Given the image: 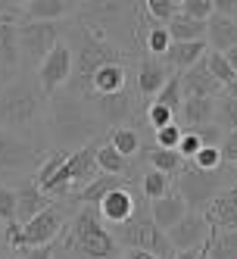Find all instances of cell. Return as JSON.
I'll use <instances>...</instances> for the list:
<instances>
[{
    "label": "cell",
    "instance_id": "f907efd6",
    "mask_svg": "<svg viewBox=\"0 0 237 259\" xmlns=\"http://www.w3.org/2000/svg\"><path fill=\"white\" fill-rule=\"evenodd\" d=\"M0 247H4V228H0Z\"/></svg>",
    "mask_w": 237,
    "mask_h": 259
},
{
    "label": "cell",
    "instance_id": "cb8c5ba5",
    "mask_svg": "<svg viewBox=\"0 0 237 259\" xmlns=\"http://www.w3.org/2000/svg\"><path fill=\"white\" fill-rule=\"evenodd\" d=\"M106 144L113 147L116 153H122L125 159H131V162H134V156H137V150H140V132H137L134 125H119V128H109Z\"/></svg>",
    "mask_w": 237,
    "mask_h": 259
},
{
    "label": "cell",
    "instance_id": "44dd1931",
    "mask_svg": "<svg viewBox=\"0 0 237 259\" xmlns=\"http://www.w3.org/2000/svg\"><path fill=\"white\" fill-rule=\"evenodd\" d=\"M150 215L159 225V231H169V228H175L178 222L187 215V203L181 200V194L172 188L166 197H159L156 203H150Z\"/></svg>",
    "mask_w": 237,
    "mask_h": 259
},
{
    "label": "cell",
    "instance_id": "e575fe53",
    "mask_svg": "<svg viewBox=\"0 0 237 259\" xmlns=\"http://www.w3.org/2000/svg\"><path fill=\"white\" fill-rule=\"evenodd\" d=\"M144 13H147L156 25H169L178 16V4L175 0H147V4H144Z\"/></svg>",
    "mask_w": 237,
    "mask_h": 259
},
{
    "label": "cell",
    "instance_id": "b9f144b4",
    "mask_svg": "<svg viewBox=\"0 0 237 259\" xmlns=\"http://www.w3.org/2000/svg\"><path fill=\"white\" fill-rule=\"evenodd\" d=\"M218 150H222V162L228 169H234L237 165V132H228L222 138V144H218Z\"/></svg>",
    "mask_w": 237,
    "mask_h": 259
},
{
    "label": "cell",
    "instance_id": "f6af8a7d",
    "mask_svg": "<svg viewBox=\"0 0 237 259\" xmlns=\"http://www.w3.org/2000/svg\"><path fill=\"white\" fill-rule=\"evenodd\" d=\"M122 259H159V256H153L147 250H122Z\"/></svg>",
    "mask_w": 237,
    "mask_h": 259
},
{
    "label": "cell",
    "instance_id": "f1b7e54d",
    "mask_svg": "<svg viewBox=\"0 0 237 259\" xmlns=\"http://www.w3.org/2000/svg\"><path fill=\"white\" fill-rule=\"evenodd\" d=\"M206 259H237V231L209 234V240H206Z\"/></svg>",
    "mask_w": 237,
    "mask_h": 259
},
{
    "label": "cell",
    "instance_id": "6da1fadb",
    "mask_svg": "<svg viewBox=\"0 0 237 259\" xmlns=\"http://www.w3.org/2000/svg\"><path fill=\"white\" fill-rule=\"evenodd\" d=\"M44 128H47V138L57 150H78L87 141L97 138V119L90 113V103L72 91H57L53 97H47V119H44Z\"/></svg>",
    "mask_w": 237,
    "mask_h": 259
},
{
    "label": "cell",
    "instance_id": "ac0fdd59",
    "mask_svg": "<svg viewBox=\"0 0 237 259\" xmlns=\"http://www.w3.org/2000/svg\"><path fill=\"white\" fill-rule=\"evenodd\" d=\"M215 116V100L212 97H184L181 109L175 113V122L184 128V132H200V128L212 125Z\"/></svg>",
    "mask_w": 237,
    "mask_h": 259
},
{
    "label": "cell",
    "instance_id": "7a4b0ae2",
    "mask_svg": "<svg viewBox=\"0 0 237 259\" xmlns=\"http://www.w3.org/2000/svg\"><path fill=\"white\" fill-rule=\"evenodd\" d=\"M66 44L72 50V75H69L66 91H72V94H78V97H87L90 78H94L103 66H109V63H128V57H131L128 50H122L113 41L94 34L90 28H84L81 22L69 25Z\"/></svg>",
    "mask_w": 237,
    "mask_h": 259
},
{
    "label": "cell",
    "instance_id": "4dcf8cb0",
    "mask_svg": "<svg viewBox=\"0 0 237 259\" xmlns=\"http://www.w3.org/2000/svg\"><path fill=\"white\" fill-rule=\"evenodd\" d=\"M172 191V178H166L162 172H153V169H147L140 175V194H144V200H150V203H156L159 197H166Z\"/></svg>",
    "mask_w": 237,
    "mask_h": 259
},
{
    "label": "cell",
    "instance_id": "52a82bcc",
    "mask_svg": "<svg viewBox=\"0 0 237 259\" xmlns=\"http://www.w3.org/2000/svg\"><path fill=\"white\" fill-rule=\"evenodd\" d=\"M78 212V200H53L44 212H38L28 225H22V247H44V244H57V237L66 231L72 215Z\"/></svg>",
    "mask_w": 237,
    "mask_h": 259
},
{
    "label": "cell",
    "instance_id": "ab89813d",
    "mask_svg": "<svg viewBox=\"0 0 237 259\" xmlns=\"http://www.w3.org/2000/svg\"><path fill=\"white\" fill-rule=\"evenodd\" d=\"M57 244H44V247H22L16 250L13 259H57Z\"/></svg>",
    "mask_w": 237,
    "mask_h": 259
},
{
    "label": "cell",
    "instance_id": "484cf974",
    "mask_svg": "<svg viewBox=\"0 0 237 259\" xmlns=\"http://www.w3.org/2000/svg\"><path fill=\"white\" fill-rule=\"evenodd\" d=\"M166 31H169V38H172L175 44L206 41V22H194V19H187V16H181V13L166 25Z\"/></svg>",
    "mask_w": 237,
    "mask_h": 259
},
{
    "label": "cell",
    "instance_id": "9a60e30c",
    "mask_svg": "<svg viewBox=\"0 0 237 259\" xmlns=\"http://www.w3.org/2000/svg\"><path fill=\"white\" fill-rule=\"evenodd\" d=\"M131 88V72H128V63H109L103 66L94 78H90V91L87 97H113V94H122V91ZM84 97V100H87Z\"/></svg>",
    "mask_w": 237,
    "mask_h": 259
},
{
    "label": "cell",
    "instance_id": "7dc6e473",
    "mask_svg": "<svg viewBox=\"0 0 237 259\" xmlns=\"http://www.w3.org/2000/svg\"><path fill=\"white\" fill-rule=\"evenodd\" d=\"M222 94H225V97H231V100H237V78H234V81L222 91Z\"/></svg>",
    "mask_w": 237,
    "mask_h": 259
},
{
    "label": "cell",
    "instance_id": "f35d334b",
    "mask_svg": "<svg viewBox=\"0 0 237 259\" xmlns=\"http://www.w3.org/2000/svg\"><path fill=\"white\" fill-rule=\"evenodd\" d=\"M0 222L4 225L16 222V188L10 184H0Z\"/></svg>",
    "mask_w": 237,
    "mask_h": 259
},
{
    "label": "cell",
    "instance_id": "74e56055",
    "mask_svg": "<svg viewBox=\"0 0 237 259\" xmlns=\"http://www.w3.org/2000/svg\"><path fill=\"white\" fill-rule=\"evenodd\" d=\"M175 122V113L172 109H166V106H159V103H147V125L153 128V132H159V128H166V125H172Z\"/></svg>",
    "mask_w": 237,
    "mask_h": 259
},
{
    "label": "cell",
    "instance_id": "8992f818",
    "mask_svg": "<svg viewBox=\"0 0 237 259\" xmlns=\"http://www.w3.org/2000/svg\"><path fill=\"white\" fill-rule=\"evenodd\" d=\"M175 178H178L175 191L181 194V200L187 203V212H200V215H203V209L212 203V197L228 188L225 178H231V169L225 165V169H218V172H200L197 165L184 162Z\"/></svg>",
    "mask_w": 237,
    "mask_h": 259
},
{
    "label": "cell",
    "instance_id": "681fc988",
    "mask_svg": "<svg viewBox=\"0 0 237 259\" xmlns=\"http://www.w3.org/2000/svg\"><path fill=\"white\" fill-rule=\"evenodd\" d=\"M231 181L237 184V165H234V169H231Z\"/></svg>",
    "mask_w": 237,
    "mask_h": 259
},
{
    "label": "cell",
    "instance_id": "277c9868",
    "mask_svg": "<svg viewBox=\"0 0 237 259\" xmlns=\"http://www.w3.org/2000/svg\"><path fill=\"white\" fill-rule=\"evenodd\" d=\"M63 250L69 259H122V247L116 244L113 231L90 206H78V212L72 215L63 231Z\"/></svg>",
    "mask_w": 237,
    "mask_h": 259
},
{
    "label": "cell",
    "instance_id": "603a6c76",
    "mask_svg": "<svg viewBox=\"0 0 237 259\" xmlns=\"http://www.w3.org/2000/svg\"><path fill=\"white\" fill-rule=\"evenodd\" d=\"M206 47H212V53H228L237 47V25L228 16L215 13L206 22Z\"/></svg>",
    "mask_w": 237,
    "mask_h": 259
},
{
    "label": "cell",
    "instance_id": "60d3db41",
    "mask_svg": "<svg viewBox=\"0 0 237 259\" xmlns=\"http://www.w3.org/2000/svg\"><path fill=\"white\" fill-rule=\"evenodd\" d=\"M200 150H203V144H200V138H197V132H184V138H181V144H178V153H181V159L184 162H191Z\"/></svg>",
    "mask_w": 237,
    "mask_h": 259
},
{
    "label": "cell",
    "instance_id": "4fadbf2b",
    "mask_svg": "<svg viewBox=\"0 0 237 259\" xmlns=\"http://www.w3.org/2000/svg\"><path fill=\"white\" fill-rule=\"evenodd\" d=\"M144 200H137L125 184H119V188H113L103 200H100V206H97V215L103 219V225H113V228H119V225H125L134 212H137V206H140Z\"/></svg>",
    "mask_w": 237,
    "mask_h": 259
},
{
    "label": "cell",
    "instance_id": "f546056e",
    "mask_svg": "<svg viewBox=\"0 0 237 259\" xmlns=\"http://www.w3.org/2000/svg\"><path fill=\"white\" fill-rule=\"evenodd\" d=\"M212 125L218 128L222 135L228 132H237V100L218 94L215 97V116H212Z\"/></svg>",
    "mask_w": 237,
    "mask_h": 259
},
{
    "label": "cell",
    "instance_id": "4316f807",
    "mask_svg": "<svg viewBox=\"0 0 237 259\" xmlns=\"http://www.w3.org/2000/svg\"><path fill=\"white\" fill-rule=\"evenodd\" d=\"M131 165H134L131 159H125V156H122V153H116L106 141H100V147H97V172H100V175L125 178V172H128Z\"/></svg>",
    "mask_w": 237,
    "mask_h": 259
},
{
    "label": "cell",
    "instance_id": "d6986e66",
    "mask_svg": "<svg viewBox=\"0 0 237 259\" xmlns=\"http://www.w3.org/2000/svg\"><path fill=\"white\" fill-rule=\"evenodd\" d=\"M178 81H181V94L184 97H218L222 94V88H218V81L209 75V69H206V63L200 60L197 66H191L187 72H181L178 75Z\"/></svg>",
    "mask_w": 237,
    "mask_h": 259
},
{
    "label": "cell",
    "instance_id": "816d5d0a",
    "mask_svg": "<svg viewBox=\"0 0 237 259\" xmlns=\"http://www.w3.org/2000/svg\"><path fill=\"white\" fill-rule=\"evenodd\" d=\"M10 259H13V256H10Z\"/></svg>",
    "mask_w": 237,
    "mask_h": 259
},
{
    "label": "cell",
    "instance_id": "1f68e13d",
    "mask_svg": "<svg viewBox=\"0 0 237 259\" xmlns=\"http://www.w3.org/2000/svg\"><path fill=\"white\" fill-rule=\"evenodd\" d=\"M203 63H206V69H209V75L218 81V88H228L237 75H234V69H231V63L225 60V53H206L203 57Z\"/></svg>",
    "mask_w": 237,
    "mask_h": 259
},
{
    "label": "cell",
    "instance_id": "7c38bea8",
    "mask_svg": "<svg viewBox=\"0 0 237 259\" xmlns=\"http://www.w3.org/2000/svg\"><path fill=\"white\" fill-rule=\"evenodd\" d=\"M203 219L209 225V234L237 231V184H228L212 197V203L203 209Z\"/></svg>",
    "mask_w": 237,
    "mask_h": 259
},
{
    "label": "cell",
    "instance_id": "836d02e7",
    "mask_svg": "<svg viewBox=\"0 0 237 259\" xmlns=\"http://www.w3.org/2000/svg\"><path fill=\"white\" fill-rule=\"evenodd\" d=\"M178 13L194 22H209L215 16V0H184V4H178Z\"/></svg>",
    "mask_w": 237,
    "mask_h": 259
},
{
    "label": "cell",
    "instance_id": "d6a6232c",
    "mask_svg": "<svg viewBox=\"0 0 237 259\" xmlns=\"http://www.w3.org/2000/svg\"><path fill=\"white\" fill-rule=\"evenodd\" d=\"M153 103H159V106L172 109V113H178L181 103H184V94H181V81H178V75H169V81L162 84V91L153 97Z\"/></svg>",
    "mask_w": 237,
    "mask_h": 259
},
{
    "label": "cell",
    "instance_id": "2e32d148",
    "mask_svg": "<svg viewBox=\"0 0 237 259\" xmlns=\"http://www.w3.org/2000/svg\"><path fill=\"white\" fill-rule=\"evenodd\" d=\"M169 75H172V72L166 69V63H162V60H156V57H140L137 60V75H134L137 94L144 100H153L159 91H162V84L169 81Z\"/></svg>",
    "mask_w": 237,
    "mask_h": 259
},
{
    "label": "cell",
    "instance_id": "30bf717a",
    "mask_svg": "<svg viewBox=\"0 0 237 259\" xmlns=\"http://www.w3.org/2000/svg\"><path fill=\"white\" fill-rule=\"evenodd\" d=\"M69 75H72V50H69V44L63 38L44 57V63L38 66V88H41V94L53 97L57 91H63L69 84Z\"/></svg>",
    "mask_w": 237,
    "mask_h": 259
},
{
    "label": "cell",
    "instance_id": "bcb514c9",
    "mask_svg": "<svg viewBox=\"0 0 237 259\" xmlns=\"http://www.w3.org/2000/svg\"><path fill=\"white\" fill-rule=\"evenodd\" d=\"M13 78H16V72H7V69H0V91H4V88L13 81Z\"/></svg>",
    "mask_w": 237,
    "mask_h": 259
},
{
    "label": "cell",
    "instance_id": "7402d4cb",
    "mask_svg": "<svg viewBox=\"0 0 237 259\" xmlns=\"http://www.w3.org/2000/svg\"><path fill=\"white\" fill-rule=\"evenodd\" d=\"M72 16V4L66 0H28L22 4V22H63Z\"/></svg>",
    "mask_w": 237,
    "mask_h": 259
},
{
    "label": "cell",
    "instance_id": "ffe728a7",
    "mask_svg": "<svg viewBox=\"0 0 237 259\" xmlns=\"http://www.w3.org/2000/svg\"><path fill=\"white\" fill-rule=\"evenodd\" d=\"M206 41H187V44H175L162 53V63H166V69L172 72V75H181V72H187L191 66H197L200 60L206 57Z\"/></svg>",
    "mask_w": 237,
    "mask_h": 259
},
{
    "label": "cell",
    "instance_id": "83f0119b",
    "mask_svg": "<svg viewBox=\"0 0 237 259\" xmlns=\"http://www.w3.org/2000/svg\"><path fill=\"white\" fill-rule=\"evenodd\" d=\"M147 162H150L153 172H162L166 178H175L181 172V165H184L178 150H159V147H150L147 150Z\"/></svg>",
    "mask_w": 237,
    "mask_h": 259
},
{
    "label": "cell",
    "instance_id": "8d00e7d4",
    "mask_svg": "<svg viewBox=\"0 0 237 259\" xmlns=\"http://www.w3.org/2000/svg\"><path fill=\"white\" fill-rule=\"evenodd\" d=\"M191 165H197L200 172H218V169H225V162H222V150L218 147H203L194 159Z\"/></svg>",
    "mask_w": 237,
    "mask_h": 259
},
{
    "label": "cell",
    "instance_id": "5bb4252c",
    "mask_svg": "<svg viewBox=\"0 0 237 259\" xmlns=\"http://www.w3.org/2000/svg\"><path fill=\"white\" fill-rule=\"evenodd\" d=\"M166 237H169L175 253L178 250H194V247H203L209 240V225H206V219L200 212H187L175 228L166 231Z\"/></svg>",
    "mask_w": 237,
    "mask_h": 259
},
{
    "label": "cell",
    "instance_id": "8fae6325",
    "mask_svg": "<svg viewBox=\"0 0 237 259\" xmlns=\"http://www.w3.org/2000/svg\"><path fill=\"white\" fill-rule=\"evenodd\" d=\"M87 103H90V113H94L97 125L119 128L122 122H128L134 116V88L113 94V97H87Z\"/></svg>",
    "mask_w": 237,
    "mask_h": 259
},
{
    "label": "cell",
    "instance_id": "ba28073f",
    "mask_svg": "<svg viewBox=\"0 0 237 259\" xmlns=\"http://www.w3.org/2000/svg\"><path fill=\"white\" fill-rule=\"evenodd\" d=\"M19 66L38 69L44 57L63 41V31L57 22H19Z\"/></svg>",
    "mask_w": 237,
    "mask_h": 259
},
{
    "label": "cell",
    "instance_id": "5b68a950",
    "mask_svg": "<svg viewBox=\"0 0 237 259\" xmlns=\"http://www.w3.org/2000/svg\"><path fill=\"white\" fill-rule=\"evenodd\" d=\"M113 237H116V244L122 250H147V253H153L159 259H172L175 256L166 231H159V225L153 222L147 203H140L137 212L125 222V225L113 228Z\"/></svg>",
    "mask_w": 237,
    "mask_h": 259
},
{
    "label": "cell",
    "instance_id": "e0dca14e",
    "mask_svg": "<svg viewBox=\"0 0 237 259\" xmlns=\"http://www.w3.org/2000/svg\"><path fill=\"white\" fill-rule=\"evenodd\" d=\"M50 203L53 200L38 188V184H34L31 178H25L19 188H16V222H19V225H28V222L38 212H44Z\"/></svg>",
    "mask_w": 237,
    "mask_h": 259
},
{
    "label": "cell",
    "instance_id": "ee69618b",
    "mask_svg": "<svg viewBox=\"0 0 237 259\" xmlns=\"http://www.w3.org/2000/svg\"><path fill=\"white\" fill-rule=\"evenodd\" d=\"M172 259H206V244L203 247H194V250H178Z\"/></svg>",
    "mask_w": 237,
    "mask_h": 259
},
{
    "label": "cell",
    "instance_id": "d4e9b609",
    "mask_svg": "<svg viewBox=\"0 0 237 259\" xmlns=\"http://www.w3.org/2000/svg\"><path fill=\"white\" fill-rule=\"evenodd\" d=\"M13 22H0V69L19 72V34Z\"/></svg>",
    "mask_w": 237,
    "mask_h": 259
},
{
    "label": "cell",
    "instance_id": "7bdbcfd3",
    "mask_svg": "<svg viewBox=\"0 0 237 259\" xmlns=\"http://www.w3.org/2000/svg\"><path fill=\"white\" fill-rule=\"evenodd\" d=\"M215 13L228 16V19L237 25V0H215Z\"/></svg>",
    "mask_w": 237,
    "mask_h": 259
},
{
    "label": "cell",
    "instance_id": "d590c367",
    "mask_svg": "<svg viewBox=\"0 0 237 259\" xmlns=\"http://www.w3.org/2000/svg\"><path fill=\"white\" fill-rule=\"evenodd\" d=\"M153 147H159V150H178V144L181 138H184V128H181L178 122L166 125V128H159V132H153Z\"/></svg>",
    "mask_w": 237,
    "mask_h": 259
},
{
    "label": "cell",
    "instance_id": "c3c4849f",
    "mask_svg": "<svg viewBox=\"0 0 237 259\" xmlns=\"http://www.w3.org/2000/svg\"><path fill=\"white\" fill-rule=\"evenodd\" d=\"M225 60H228V63H231V69H234V75H237V47H234V50H228V53H225Z\"/></svg>",
    "mask_w": 237,
    "mask_h": 259
},
{
    "label": "cell",
    "instance_id": "9c48e42d",
    "mask_svg": "<svg viewBox=\"0 0 237 259\" xmlns=\"http://www.w3.org/2000/svg\"><path fill=\"white\" fill-rule=\"evenodd\" d=\"M44 159L47 153L41 147L0 128V175H34Z\"/></svg>",
    "mask_w": 237,
    "mask_h": 259
},
{
    "label": "cell",
    "instance_id": "3957f363",
    "mask_svg": "<svg viewBox=\"0 0 237 259\" xmlns=\"http://www.w3.org/2000/svg\"><path fill=\"white\" fill-rule=\"evenodd\" d=\"M47 119V97L28 75H16L0 91V128L34 144ZM38 147V144H34Z\"/></svg>",
    "mask_w": 237,
    "mask_h": 259
}]
</instances>
